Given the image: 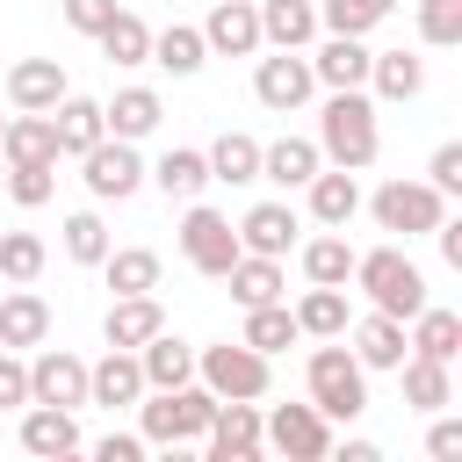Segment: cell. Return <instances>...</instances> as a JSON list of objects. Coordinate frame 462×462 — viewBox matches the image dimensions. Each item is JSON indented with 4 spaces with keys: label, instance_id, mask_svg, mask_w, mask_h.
I'll return each instance as SVG.
<instances>
[{
    "label": "cell",
    "instance_id": "obj_17",
    "mask_svg": "<svg viewBox=\"0 0 462 462\" xmlns=\"http://www.w3.org/2000/svg\"><path fill=\"white\" fill-rule=\"evenodd\" d=\"M260 7V43L274 51H303L318 36V0H253Z\"/></svg>",
    "mask_w": 462,
    "mask_h": 462
},
{
    "label": "cell",
    "instance_id": "obj_47",
    "mask_svg": "<svg viewBox=\"0 0 462 462\" xmlns=\"http://www.w3.org/2000/svg\"><path fill=\"white\" fill-rule=\"evenodd\" d=\"M108 14H116V0H65V22H72L79 36H101Z\"/></svg>",
    "mask_w": 462,
    "mask_h": 462
},
{
    "label": "cell",
    "instance_id": "obj_18",
    "mask_svg": "<svg viewBox=\"0 0 462 462\" xmlns=\"http://www.w3.org/2000/svg\"><path fill=\"white\" fill-rule=\"evenodd\" d=\"M303 188H310V217H318L325 231H346V224H354V209H361V180H354L346 166H332V173H310Z\"/></svg>",
    "mask_w": 462,
    "mask_h": 462
},
{
    "label": "cell",
    "instance_id": "obj_31",
    "mask_svg": "<svg viewBox=\"0 0 462 462\" xmlns=\"http://www.w3.org/2000/svg\"><path fill=\"white\" fill-rule=\"evenodd\" d=\"M94 43H101V58H108V65H144V58H152V29H144L130 7H116V14L101 22V36H94Z\"/></svg>",
    "mask_w": 462,
    "mask_h": 462
},
{
    "label": "cell",
    "instance_id": "obj_42",
    "mask_svg": "<svg viewBox=\"0 0 462 462\" xmlns=\"http://www.w3.org/2000/svg\"><path fill=\"white\" fill-rule=\"evenodd\" d=\"M65 253H72L79 267H101V260H108V224H101L94 209L65 217Z\"/></svg>",
    "mask_w": 462,
    "mask_h": 462
},
{
    "label": "cell",
    "instance_id": "obj_23",
    "mask_svg": "<svg viewBox=\"0 0 462 462\" xmlns=\"http://www.w3.org/2000/svg\"><path fill=\"white\" fill-rule=\"evenodd\" d=\"M368 58H375V51H368L361 36H332V43L310 58V79H318V87H361V79H368Z\"/></svg>",
    "mask_w": 462,
    "mask_h": 462
},
{
    "label": "cell",
    "instance_id": "obj_32",
    "mask_svg": "<svg viewBox=\"0 0 462 462\" xmlns=\"http://www.w3.org/2000/svg\"><path fill=\"white\" fill-rule=\"evenodd\" d=\"M310 173H318V144L310 137H282V144L260 152V180H274V188H303Z\"/></svg>",
    "mask_w": 462,
    "mask_h": 462
},
{
    "label": "cell",
    "instance_id": "obj_27",
    "mask_svg": "<svg viewBox=\"0 0 462 462\" xmlns=\"http://www.w3.org/2000/svg\"><path fill=\"white\" fill-rule=\"evenodd\" d=\"M101 123H108V137H130V144H137V137L159 130V94H152V87H123V94L101 108Z\"/></svg>",
    "mask_w": 462,
    "mask_h": 462
},
{
    "label": "cell",
    "instance_id": "obj_46",
    "mask_svg": "<svg viewBox=\"0 0 462 462\" xmlns=\"http://www.w3.org/2000/svg\"><path fill=\"white\" fill-rule=\"evenodd\" d=\"M426 188H440V195H462V144H440V152H433V166H426Z\"/></svg>",
    "mask_w": 462,
    "mask_h": 462
},
{
    "label": "cell",
    "instance_id": "obj_29",
    "mask_svg": "<svg viewBox=\"0 0 462 462\" xmlns=\"http://www.w3.org/2000/svg\"><path fill=\"white\" fill-rule=\"evenodd\" d=\"M346 296L332 289V282H310V296L296 303V332H310V339H346Z\"/></svg>",
    "mask_w": 462,
    "mask_h": 462
},
{
    "label": "cell",
    "instance_id": "obj_50",
    "mask_svg": "<svg viewBox=\"0 0 462 462\" xmlns=\"http://www.w3.org/2000/svg\"><path fill=\"white\" fill-rule=\"evenodd\" d=\"M137 455H144L137 433H108V440H101V462H137Z\"/></svg>",
    "mask_w": 462,
    "mask_h": 462
},
{
    "label": "cell",
    "instance_id": "obj_45",
    "mask_svg": "<svg viewBox=\"0 0 462 462\" xmlns=\"http://www.w3.org/2000/svg\"><path fill=\"white\" fill-rule=\"evenodd\" d=\"M7 195L22 209H43L51 202V166H7Z\"/></svg>",
    "mask_w": 462,
    "mask_h": 462
},
{
    "label": "cell",
    "instance_id": "obj_43",
    "mask_svg": "<svg viewBox=\"0 0 462 462\" xmlns=\"http://www.w3.org/2000/svg\"><path fill=\"white\" fill-rule=\"evenodd\" d=\"M43 260H51V253H43L36 231H7V238H0V274H7V282H36Z\"/></svg>",
    "mask_w": 462,
    "mask_h": 462
},
{
    "label": "cell",
    "instance_id": "obj_25",
    "mask_svg": "<svg viewBox=\"0 0 462 462\" xmlns=\"http://www.w3.org/2000/svg\"><path fill=\"white\" fill-rule=\"evenodd\" d=\"M159 325H166V318H159V296H116L101 332H108V346H130V354H137V346H144Z\"/></svg>",
    "mask_w": 462,
    "mask_h": 462
},
{
    "label": "cell",
    "instance_id": "obj_13",
    "mask_svg": "<svg viewBox=\"0 0 462 462\" xmlns=\"http://www.w3.org/2000/svg\"><path fill=\"white\" fill-rule=\"evenodd\" d=\"M202 43H209V51H224V58L260 51V7H253V0H217V7H209V22H202Z\"/></svg>",
    "mask_w": 462,
    "mask_h": 462
},
{
    "label": "cell",
    "instance_id": "obj_20",
    "mask_svg": "<svg viewBox=\"0 0 462 462\" xmlns=\"http://www.w3.org/2000/svg\"><path fill=\"white\" fill-rule=\"evenodd\" d=\"M137 368H144V390H173V383H188L195 375V346L188 339H173L166 325L137 346Z\"/></svg>",
    "mask_w": 462,
    "mask_h": 462
},
{
    "label": "cell",
    "instance_id": "obj_37",
    "mask_svg": "<svg viewBox=\"0 0 462 462\" xmlns=\"http://www.w3.org/2000/svg\"><path fill=\"white\" fill-rule=\"evenodd\" d=\"M289 339H296V310L289 303H253L245 310V346L253 354H282Z\"/></svg>",
    "mask_w": 462,
    "mask_h": 462
},
{
    "label": "cell",
    "instance_id": "obj_38",
    "mask_svg": "<svg viewBox=\"0 0 462 462\" xmlns=\"http://www.w3.org/2000/svg\"><path fill=\"white\" fill-rule=\"evenodd\" d=\"M404 368V404H419V411H440L455 390H448V361H426V354H411V361H397Z\"/></svg>",
    "mask_w": 462,
    "mask_h": 462
},
{
    "label": "cell",
    "instance_id": "obj_19",
    "mask_svg": "<svg viewBox=\"0 0 462 462\" xmlns=\"http://www.w3.org/2000/svg\"><path fill=\"white\" fill-rule=\"evenodd\" d=\"M296 245V209L289 202H260V209H245V224H238V253H267V260H282Z\"/></svg>",
    "mask_w": 462,
    "mask_h": 462
},
{
    "label": "cell",
    "instance_id": "obj_15",
    "mask_svg": "<svg viewBox=\"0 0 462 462\" xmlns=\"http://www.w3.org/2000/svg\"><path fill=\"white\" fill-rule=\"evenodd\" d=\"M144 397V368H137V354L130 346H108V361H94L87 368V404H137Z\"/></svg>",
    "mask_w": 462,
    "mask_h": 462
},
{
    "label": "cell",
    "instance_id": "obj_22",
    "mask_svg": "<svg viewBox=\"0 0 462 462\" xmlns=\"http://www.w3.org/2000/svg\"><path fill=\"white\" fill-rule=\"evenodd\" d=\"M51 130H58V152H87V144H101L108 137V123H101V101H87V94H65L58 108H51Z\"/></svg>",
    "mask_w": 462,
    "mask_h": 462
},
{
    "label": "cell",
    "instance_id": "obj_2",
    "mask_svg": "<svg viewBox=\"0 0 462 462\" xmlns=\"http://www.w3.org/2000/svg\"><path fill=\"white\" fill-rule=\"evenodd\" d=\"M346 282H361V296H368L383 318H419V310H426V274H419L397 245L354 253V274H346Z\"/></svg>",
    "mask_w": 462,
    "mask_h": 462
},
{
    "label": "cell",
    "instance_id": "obj_9",
    "mask_svg": "<svg viewBox=\"0 0 462 462\" xmlns=\"http://www.w3.org/2000/svg\"><path fill=\"white\" fill-rule=\"evenodd\" d=\"M180 253H188V267H202V274H217L224 282V267L238 260V231H231V217H217V209H188L180 217Z\"/></svg>",
    "mask_w": 462,
    "mask_h": 462
},
{
    "label": "cell",
    "instance_id": "obj_3",
    "mask_svg": "<svg viewBox=\"0 0 462 462\" xmlns=\"http://www.w3.org/2000/svg\"><path fill=\"white\" fill-rule=\"evenodd\" d=\"M217 390L209 383H173V390H152V404H144V440H159V448H188V440H202V426L217 419Z\"/></svg>",
    "mask_w": 462,
    "mask_h": 462
},
{
    "label": "cell",
    "instance_id": "obj_11",
    "mask_svg": "<svg viewBox=\"0 0 462 462\" xmlns=\"http://www.w3.org/2000/svg\"><path fill=\"white\" fill-rule=\"evenodd\" d=\"M202 448H209V462H253L260 455V411H253V397H224L217 419L202 426Z\"/></svg>",
    "mask_w": 462,
    "mask_h": 462
},
{
    "label": "cell",
    "instance_id": "obj_51",
    "mask_svg": "<svg viewBox=\"0 0 462 462\" xmlns=\"http://www.w3.org/2000/svg\"><path fill=\"white\" fill-rule=\"evenodd\" d=\"M0 180H7V159H0Z\"/></svg>",
    "mask_w": 462,
    "mask_h": 462
},
{
    "label": "cell",
    "instance_id": "obj_40",
    "mask_svg": "<svg viewBox=\"0 0 462 462\" xmlns=\"http://www.w3.org/2000/svg\"><path fill=\"white\" fill-rule=\"evenodd\" d=\"M390 7H397V0H318V22H325L332 36H368Z\"/></svg>",
    "mask_w": 462,
    "mask_h": 462
},
{
    "label": "cell",
    "instance_id": "obj_34",
    "mask_svg": "<svg viewBox=\"0 0 462 462\" xmlns=\"http://www.w3.org/2000/svg\"><path fill=\"white\" fill-rule=\"evenodd\" d=\"M202 58H209V43H202V29H188V22H173V29H159V36H152V65H166L173 79L202 72Z\"/></svg>",
    "mask_w": 462,
    "mask_h": 462
},
{
    "label": "cell",
    "instance_id": "obj_5",
    "mask_svg": "<svg viewBox=\"0 0 462 462\" xmlns=\"http://www.w3.org/2000/svg\"><path fill=\"white\" fill-rule=\"evenodd\" d=\"M368 209H375V224H383V231L426 238V231L448 217V195H440V188H426V180H383Z\"/></svg>",
    "mask_w": 462,
    "mask_h": 462
},
{
    "label": "cell",
    "instance_id": "obj_41",
    "mask_svg": "<svg viewBox=\"0 0 462 462\" xmlns=\"http://www.w3.org/2000/svg\"><path fill=\"white\" fill-rule=\"evenodd\" d=\"M303 274H310V282L346 289V274H354V245H346V238H332V231H325V238H310V245H303Z\"/></svg>",
    "mask_w": 462,
    "mask_h": 462
},
{
    "label": "cell",
    "instance_id": "obj_35",
    "mask_svg": "<svg viewBox=\"0 0 462 462\" xmlns=\"http://www.w3.org/2000/svg\"><path fill=\"white\" fill-rule=\"evenodd\" d=\"M368 79H375L383 101H411V94L426 87V65H419L411 51H375V58H368Z\"/></svg>",
    "mask_w": 462,
    "mask_h": 462
},
{
    "label": "cell",
    "instance_id": "obj_7",
    "mask_svg": "<svg viewBox=\"0 0 462 462\" xmlns=\"http://www.w3.org/2000/svg\"><path fill=\"white\" fill-rule=\"evenodd\" d=\"M260 448H282L296 462H318V455H332V426H325L318 404H274L260 419Z\"/></svg>",
    "mask_w": 462,
    "mask_h": 462
},
{
    "label": "cell",
    "instance_id": "obj_1",
    "mask_svg": "<svg viewBox=\"0 0 462 462\" xmlns=\"http://www.w3.org/2000/svg\"><path fill=\"white\" fill-rule=\"evenodd\" d=\"M375 144H383L375 137V101L361 87H332V101L318 108V159L361 173V166H375Z\"/></svg>",
    "mask_w": 462,
    "mask_h": 462
},
{
    "label": "cell",
    "instance_id": "obj_36",
    "mask_svg": "<svg viewBox=\"0 0 462 462\" xmlns=\"http://www.w3.org/2000/svg\"><path fill=\"white\" fill-rule=\"evenodd\" d=\"M101 274H108V289H116V296H152V289H159V253L123 245V253H108V260H101Z\"/></svg>",
    "mask_w": 462,
    "mask_h": 462
},
{
    "label": "cell",
    "instance_id": "obj_4",
    "mask_svg": "<svg viewBox=\"0 0 462 462\" xmlns=\"http://www.w3.org/2000/svg\"><path fill=\"white\" fill-rule=\"evenodd\" d=\"M303 375H310V404H318L325 419H361V411H368V368H361L346 346H318Z\"/></svg>",
    "mask_w": 462,
    "mask_h": 462
},
{
    "label": "cell",
    "instance_id": "obj_12",
    "mask_svg": "<svg viewBox=\"0 0 462 462\" xmlns=\"http://www.w3.org/2000/svg\"><path fill=\"white\" fill-rule=\"evenodd\" d=\"M310 58H296V51H274V58H260V72H253V94L274 108V116H289V108H303L310 101Z\"/></svg>",
    "mask_w": 462,
    "mask_h": 462
},
{
    "label": "cell",
    "instance_id": "obj_28",
    "mask_svg": "<svg viewBox=\"0 0 462 462\" xmlns=\"http://www.w3.org/2000/svg\"><path fill=\"white\" fill-rule=\"evenodd\" d=\"M209 180H224V188H245V180H260V144L245 137V130H224L209 152Z\"/></svg>",
    "mask_w": 462,
    "mask_h": 462
},
{
    "label": "cell",
    "instance_id": "obj_6",
    "mask_svg": "<svg viewBox=\"0 0 462 462\" xmlns=\"http://www.w3.org/2000/svg\"><path fill=\"white\" fill-rule=\"evenodd\" d=\"M195 375H202L217 397H267V354H253L245 339L202 346V354H195Z\"/></svg>",
    "mask_w": 462,
    "mask_h": 462
},
{
    "label": "cell",
    "instance_id": "obj_16",
    "mask_svg": "<svg viewBox=\"0 0 462 462\" xmlns=\"http://www.w3.org/2000/svg\"><path fill=\"white\" fill-rule=\"evenodd\" d=\"M0 159H7V166H58V130H51V116L22 108V116L0 130Z\"/></svg>",
    "mask_w": 462,
    "mask_h": 462
},
{
    "label": "cell",
    "instance_id": "obj_44",
    "mask_svg": "<svg viewBox=\"0 0 462 462\" xmlns=\"http://www.w3.org/2000/svg\"><path fill=\"white\" fill-rule=\"evenodd\" d=\"M419 36H426L433 51L462 43V0H419Z\"/></svg>",
    "mask_w": 462,
    "mask_h": 462
},
{
    "label": "cell",
    "instance_id": "obj_14",
    "mask_svg": "<svg viewBox=\"0 0 462 462\" xmlns=\"http://www.w3.org/2000/svg\"><path fill=\"white\" fill-rule=\"evenodd\" d=\"M65 94H72V87H65V65H58V58H22V65L7 72V101H14V108L51 116Z\"/></svg>",
    "mask_w": 462,
    "mask_h": 462
},
{
    "label": "cell",
    "instance_id": "obj_39",
    "mask_svg": "<svg viewBox=\"0 0 462 462\" xmlns=\"http://www.w3.org/2000/svg\"><path fill=\"white\" fill-rule=\"evenodd\" d=\"M152 180H159L166 195H180V202H195V195L209 188V159H202V152H166V159L152 166Z\"/></svg>",
    "mask_w": 462,
    "mask_h": 462
},
{
    "label": "cell",
    "instance_id": "obj_49",
    "mask_svg": "<svg viewBox=\"0 0 462 462\" xmlns=\"http://www.w3.org/2000/svg\"><path fill=\"white\" fill-rule=\"evenodd\" d=\"M0 404H29V368L0 346Z\"/></svg>",
    "mask_w": 462,
    "mask_h": 462
},
{
    "label": "cell",
    "instance_id": "obj_10",
    "mask_svg": "<svg viewBox=\"0 0 462 462\" xmlns=\"http://www.w3.org/2000/svg\"><path fill=\"white\" fill-rule=\"evenodd\" d=\"M29 404H65V411H79V404H87V361L65 354V346H43V354L29 361Z\"/></svg>",
    "mask_w": 462,
    "mask_h": 462
},
{
    "label": "cell",
    "instance_id": "obj_48",
    "mask_svg": "<svg viewBox=\"0 0 462 462\" xmlns=\"http://www.w3.org/2000/svg\"><path fill=\"white\" fill-rule=\"evenodd\" d=\"M426 455H433V462H455V455H462V419H433Z\"/></svg>",
    "mask_w": 462,
    "mask_h": 462
},
{
    "label": "cell",
    "instance_id": "obj_21",
    "mask_svg": "<svg viewBox=\"0 0 462 462\" xmlns=\"http://www.w3.org/2000/svg\"><path fill=\"white\" fill-rule=\"evenodd\" d=\"M43 339H51V303L36 289L0 296V346H43Z\"/></svg>",
    "mask_w": 462,
    "mask_h": 462
},
{
    "label": "cell",
    "instance_id": "obj_24",
    "mask_svg": "<svg viewBox=\"0 0 462 462\" xmlns=\"http://www.w3.org/2000/svg\"><path fill=\"white\" fill-rule=\"evenodd\" d=\"M224 282H231V296L253 310V303H282V260H267V253H238L231 267H224Z\"/></svg>",
    "mask_w": 462,
    "mask_h": 462
},
{
    "label": "cell",
    "instance_id": "obj_33",
    "mask_svg": "<svg viewBox=\"0 0 462 462\" xmlns=\"http://www.w3.org/2000/svg\"><path fill=\"white\" fill-rule=\"evenodd\" d=\"M404 346H411V354H426V361H455V354H462V318L426 303V310L411 318V339H404Z\"/></svg>",
    "mask_w": 462,
    "mask_h": 462
},
{
    "label": "cell",
    "instance_id": "obj_30",
    "mask_svg": "<svg viewBox=\"0 0 462 462\" xmlns=\"http://www.w3.org/2000/svg\"><path fill=\"white\" fill-rule=\"evenodd\" d=\"M22 448H29V455H72V448H79L72 411H65V404H36V411L22 419Z\"/></svg>",
    "mask_w": 462,
    "mask_h": 462
},
{
    "label": "cell",
    "instance_id": "obj_8",
    "mask_svg": "<svg viewBox=\"0 0 462 462\" xmlns=\"http://www.w3.org/2000/svg\"><path fill=\"white\" fill-rule=\"evenodd\" d=\"M79 166H87V188H94L101 202H123V195H137V180H144V159H137L130 137H101V144H87Z\"/></svg>",
    "mask_w": 462,
    "mask_h": 462
},
{
    "label": "cell",
    "instance_id": "obj_26",
    "mask_svg": "<svg viewBox=\"0 0 462 462\" xmlns=\"http://www.w3.org/2000/svg\"><path fill=\"white\" fill-rule=\"evenodd\" d=\"M354 361H361V368H397V361H404V318L368 310V318L354 325Z\"/></svg>",
    "mask_w": 462,
    "mask_h": 462
},
{
    "label": "cell",
    "instance_id": "obj_52",
    "mask_svg": "<svg viewBox=\"0 0 462 462\" xmlns=\"http://www.w3.org/2000/svg\"><path fill=\"white\" fill-rule=\"evenodd\" d=\"M0 130H7V123H0Z\"/></svg>",
    "mask_w": 462,
    "mask_h": 462
}]
</instances>
